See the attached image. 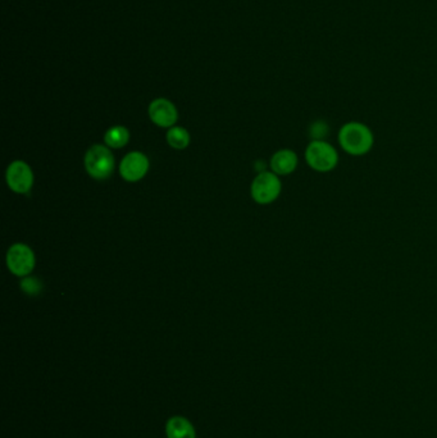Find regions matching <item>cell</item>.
I'll return each mask as SVG.
<instances>
[{"label": "cell", "mask_w": 437, "mask_h": 438, "mask_svg": "<svg viewBox=\"0 0 437 438\" xmlns=\"http://www.w3.org/2000/svg\"><path fill=\"white\" fill-rule=\"evenodd\" d=\"M35 254L25 244H15L7 253V267L18 277L28 276L35 268Z\"/></svg>", "instance_id": "cell-5"}, {"label": "cell", "mask_w": 437, "mask_h": 438, "mask_svg": "<svg viewBox=\"0 0 437 438\" xmlns=\"http://www.w3.org/2000/svg\"><path fill=\"white\" fill-rule=\"evenodd\" d=\"M19 286H21L22 291L25 294L30 296L39 295L42 290V282L39 279H35V277H28V279H24Z\"/></svg>", "instance_id": "cell-14"}, {"label": "cell", "mask_w": 437, "mask_h": 438, "mask_svg": "<svg viewBox=\"0 0 437 438\" xmlns=\"http://www.w3.org/2000/svg\"><path fill=\"white\" fill-rule=\"evenodd\" d=\"M149 117L160 127H172L176 123V107L167 99H155L149 105Z\"/></svg>", "instance_id": "cell-8"}, {"label": "cell", "mask_w": 437, "mask_h": 438, "mask_svg": "<svg viewBox=\"0 0 437 438\" xmlns=\"http://www.w3.org/2000/svg\"><path fill=\"white\" fill-rule=\"evenodd\" d=\"M328 134H329V126L326 121H316L311 127H309V136L311 140H326Z\"/></svg>", "instance_id": "cell-13"}, {"label": "cell", "mask_w": 437, "mask_h": 438, "mask_svg": "<svg viewBox=\"0 0 437 438\" xmlns=\"http://www.w3.org/2000/svg\"><path fill=\"white\" fill-rule=\"evenodd\" d=\"M298 155L290 149H281L271 158V169L277 176H287L298 168Z\"/></svg>", "instance_id": "cell-9"}, {"label": "cell", "mask_w": 437, "mask_h": 438, "mask_svg": "<svg viewBox=\"0 0 437 438\" xmlns=\"http://www.w3.org/2000/svg\"><path fill=\"white\" fill-rule=\"evenodd\" d=\"M128 140H130V132L126 127L123 126L110 127L104 136V141L107 143V146L113 149H121L126 146Z\"/></svg>", "instance_id": "cell-11"}, {"label": "cell", "mask_w": 437, "mask_h": 438, "mask_svg": "<svg viewBox=\"0 0 437 438\" xmlns=\"http://www.w3.org/2000/svg\"><path fill=\"white\" fill-rule=\"evenodd\" d=\"M6 179L12 191L17 194H27L34 185V173L25 161L16 160L7 169Z\"/></svg>", "instance_id": "cell-6"}, {"label": "cell", "mask_w": 437, "mask_h": 438, "mask_svg": "<svg viewBox=\"0 0 437 438\" xmlns=\"http://www.w3.org/2000/svg\"><path fill=\"white\" fill-rule=\"evenodd\" d=\"M166 432L169 438H195V430L190 421L182 417L171 418Z\"/></svg>", "instance_id": "cell-10"}, {"label": "cell", "mask_w": 437, "mask_h": 438, "mask_svg": "<svg viewBox=\"0 0 437 438\" xmlns=\"http://www.w3.org/2000/svg\"><path fill=\"white\" fill-rule=\"evenodd\" d=\"M167 141L173 149L182 150L190 143V135L182 127H171L167 132Z\"/></svg>", "instance_id": "cell-12"}, {"label": "cell", "mask_w": 437, "mask_h": 438, "mask_svg": "<svg viewBox=\"0 0 437 438\" xmlns=\"http://www.w3.org/2000/svg\"><path fill=\"white\" fill-rule=\"evenodd\" d=\"M337 140L341 149L352 157H363L373 149L375 135L370 127L361 122H349L340 128Z\"/></svg>", "instance_id": "cell-1"}, {"label": "cell", "mask_w": 437, "mask_h": 438, "mask_svg": "<svg viewBox=\"0 0 437 438\" xmlns=\"http://www.w3.org/2000/svg\"><path fill=\"white\" fill-rule=\"evenodd\" d=\"M149 170V159L140 152H128L121 161L119 173L128 182L140 181Z\"/></svg>", "instance_id": "cell-7"}, {"label": "cell", "mask_w": 437, "mask_h": 438, "mask_svg": "<svg viewBox=\"0 0 437 438\" xmlns=\"http://www.w3.org/2000/svg\"><path fill=\"white\" fill-rule=\"evenodd\" d=\"M307 164L313 170L328 173L339 164V152L334 145L326 140H311L305 150Z\"/></svg>", "instance_id": "cell-2"}, {"label": "cell", "mask_w": 437, "mask_h": 438, "mask_svg": "<svg viewBox=\"0 0 437 438\" xmlns=\"http://www.w3.org/2000/svg\"><path fill=\"white\" fill-rule=\"evenodd\" d=\"M282 190V184L273 172H261L254 178L252 184V196L254 202L267 205L277 199Z\"/></svg>", "instance_id": "cell-4"}, {"label": "cell", "mask_w": 437, "mask_h": 438, "mask_svg": "<svg viewBox=\"0 0 437 438\" xmlns=\"http://www.w3.org/2000/svg\"><path fill=\"white\" fill-rule=\"evenodd\" d=\"M85 168L95 179H107L114 170V157L103 145H93L85 155Z\"/></svg>", "instance_id": "cell-3"}]
</instances>
